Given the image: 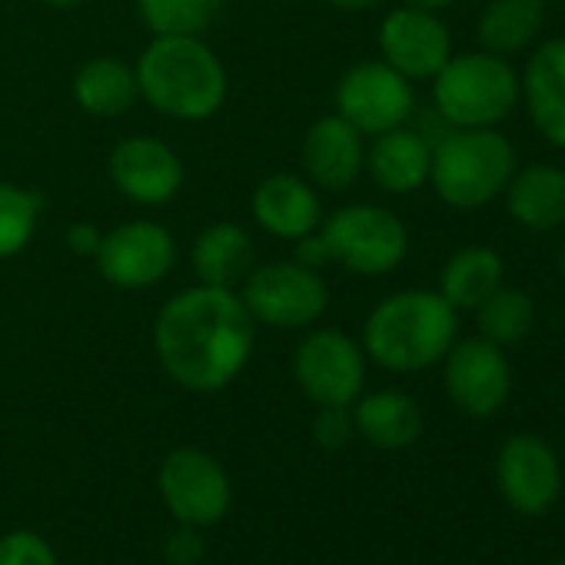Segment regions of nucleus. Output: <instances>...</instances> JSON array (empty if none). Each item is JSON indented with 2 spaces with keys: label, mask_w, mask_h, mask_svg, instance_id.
I'll return each mask as SVG.
<instances>
[{
  "label": "nucleus",
  "mask_w": 565,
  "mask_h": 565,
  "mask_svg": "<svg viewBox=\"0 0 565 565\" xmlns=\"http://www.w3.org/2000/svg\"><path fill=\"white\" fill-rule=\"evenodd\" d=\"M256 323L236 290L196 282L170 297L153 323L163 373L190 393L230 386L249 363Z\"/></svg>",
  "instance_id": "obj_1"
},
{
  "label": "nucleus",
  "mask_w": 565,
  "mask_h": 565,
  "mask_svg": "<svg viewBox=\"0 0 565 565\" xmlns=\"http://www.w3.org/2000/svg\"><path fill=\"white\" fill-rule=\"evenodd\" d=\"M459 340V313L439 290H399L380 300L363 323V353L390 373H423Z\"/></svg>",
  "instance_id": "obj_2"
},
{
  "label": "nucleus",
  "mask_w": 565,
  "mask_h": 565,
  "mask_svg": "<svg viewBox=\"0 0 565 565\" xmlns=\"http://www.w3.org/2000/svg\"><path fill=\"white\" fill-rule=\"evenodd\" d=\"M134 71L140 97L170 120H210L226 100V71L200 38H153Z\"/></svg>",
  "instance_id": "obj_3"
},
{
  "label": "nucleus",
  "mask_w": 565,
  "mask_h": 565,
  "mask_svg": "<svg viewBox=\"0 0 565 565\" xmlns=\"http://www.w3.org/2000/svg\"><path fill=\"white\" fill-rule=\"evenodd\" d=\"M515 167V147L499 127H452L433 147L429 186L452 210H482L502 196Z\"/></svg>",
  "instance_id": "obj_4"
},
{
  "label": "nucleus",
  "mask_w": 565,
  "mask_h": 565,
  "mask_svg": "<svg viewBox=\"0 0 565 565\" xmlns=\"http://www.w3.org/2000/svg\"><path fill=\"white\" fill-rule=\"evenodd\" d=\"M433 107L449 127H499L519 107V71L482 47L452 54L433 77Z\"/></svg>",
  "instance_id": "obj_5"
},
{
  "label": "nucleus",
  "mask_w": 565,
  "mask_h": 565,
  "mask_svg": "<svg viewBox=\"0 0 565 565\" xmlns=\"http://www.w3.org/2000/svg\"><path fill=\"white\" fill-rule=\"evenodd\" d=\"M320 239L330 263L347 266L356 276H386L399 269L409 253L406 223L376 203H350L320 223Z\"/></svg>",
  "instance_id": "obj_6"
},
{
  "label": "nucleus",
  "mask_w": 565,
  "mask_h": 565,
  "mask_svg": "<svg viewBox=\"0 0 565 565\" xmlns=\"http://www.w3.org/2000/svg\"><path fill=\"white\" fill-rule=\"evenodd\" d=\"M239 300L253 323L269 330H307L327 313L330 287L320 269H310L297 259H276L249 269Z\"/></svg>",
  "instance_id": "obj_7"
},
{
  "label": "nucleus",
  "mask_w": 565,
  "mask_h": 565,
  "mask_svg": "<svg viewBox=\"0 0 565 565\" xmlns=\"http://www.w3.org/2000/svg\"><path fill=\"white\" fill-rule=\"evenodd\" d=\"M294 376L303 396L320 406H353L366 386L363 343L343 330H313L294 353Z\"/></svg>",
  "instance_id": "obj_8"
},
{
  "label": "nucleus",
  "mask_w": 565,
  "mask_h": 565,
  "mask_svg": "<svg viewBox=\"0 0 565 565\" xmlns=\"http://www.w3.org/2000/svg\"><path fill=\"white\" fill-rule=\"evenodd\" d=\"M333 104L337 114L363 137H376L393 127H403L413 117L416 90L413 81L393 71L386 61H360L340 77Z\"/></svg>",
  "instance_id": "obj_9"
},
{
  "label": "nucleus",
  "mask_w": 565,
  "mask_h": 565,
  "mask_svg": "<svg viewBox=\"0 0 565 565\" xmlns=\"http://www.w3.org/2000/svg\"><path fill=\"white\" fill-rule=\"evenodd\" d=\"M157 486L170 515L180 525H193V529H206L220 522L233 499L226 469L196 446L173 449L160 466Z\"/></svg>",
  "instance_id": "obj_10"
},
{
  "label": "nucleus",
  "mask_w": 565,
  "mask_h": 565,
  "mask_svg": "<svg viewBox=\"0 0 565 565\" xmlns=\"http://www.w3.org/2000/svg\"><path fill=\"white\" fill-rule=\"evenodd\" d=\"M443 386L459 413L489 419L512 396V363L502 347L476 333L469 340H456L443 356Z\"/></svg>",
  "instance_id": "obj_11"
},
{
  "label": "nucleus",
  "mask_w": 565,
  "mask_h": 565,
  "mask_svg": "<svg viewBox=\"0 0 565 565\" xmlns=\"http://www.w3.org/2000/svg\"><path fill=\"white\" fill-rule=\"evenodd\" d=\"M94 259L110 287L147 290L167 279L177 266V239L163 223L130 220L104 233Z\"/></svg>",
  "instance_id": "obj_12"
},
{
  "label": "nucleus",
  "mask_w": 565,
  "mask_h": 565,
  "mask_svg": "<svg viewBox=\"0 0 565 565\" xmlns=\"http://www.w3.org/2000/svg\"><path fill=\"white\" fill-rule=\"evenodd\" d=\"M495 486L519 515H542L562 495V459L532 433L509 436L495 452Z\"/></svg>",
  "instance_id": "obj_13"
},
{
  "label": "nucleus",
  "mask_w": 565,
  "mask_h": 565,
  "mask_svg": "<svg viewBox=\"0 0 565 565\" xmlns=\"http://www.w3.org/2000/svg\"><path fill=\"white\" fill-rule=\"evenodd\" d=\"M380 61L399 71L406 81H433L452 57V34L439 11H423L413 4L393 8L376 31Z\"/></svg>",
  "instance_id": "obj_14"
},
{
  "label": "nucleus",
  "mask_w": 565,
  "mask_h": 565,
  "mask_svg": "<svg viewBox=\"0 0 565 565\" xmlns=\"http://www.w3.org/2000/svg\"><path fill=\"white\" fill-rule=\"evenodd\" d=\"M107 173H110L114 186L130 203H140V206L170 203L183 190V180H186V170H183V160L177 157V150L147 134L120 140L110 150Z\"/></svg>",
  "instance_id": "obj_15"
},
{
  "label": "nucleus",
  "mask_w": 565,
  "mask_h": 565,
  "mask_svg": "<svg viewBox=\"0 0 565 565\" xmlns=\"http://www.w3.org/2000/svg\"><path fill=\"white\" fill-rule=\"evenodd\" d=\"M519 104L532 130L555 150H565V38L532 47L519 74Z\"/></svg>",
  "instance_id": "obj_16"
},
{
  "label": "nucleus",
  "mask_w": 565,
  "mask_h": 565,
  "mask_svg": "<svg viewBox=\"0 0 565 565\" xmlns=\"http://www.w3.org/2000/svg\"><path fill=\"white\" fill-rule=\"evenodd\" d=\"M300 157L310 183L330 193L350 190L366 170L363 134L353 124H347L340 114H327L310 124Z\"/></svg>",
  "instance_id": "obj_17"
},
{
  "label": "nucleus",
  "mask_w": 565,
  "mask_h": 565,
  "mask_svg": "<svg viewBox=\"0 0 565 565\" xmlns=\"http://www.w3.org/2000/svg\"><path fill=\"white\" fill-rule=\"evenodd\" d=\"M253 220L276 239H303L323 223L320 190L297 173H269L253 190Z\"/></svg>",
  "instance_id": "obj_18"
},
{
  "label": "nucleus",
  "mask_w": 565,
  "mask_h": 565,
  "mask_svg": "<svg viewBox=\"0 0 565 565\" xmlns=\"http://www.w3.org/2000/svg\"><path fill=\"white\" fill-rule=\"evenodd\" d=\"M505 213L529 233H552L565 226V167L525 163L515 167L505 190Z\"/></svg>",
  "instance_id": "obj_19"
},
{
  "label": "nucleus",
  "mask_w": 565,
  "mask_h": 565,
  "mask_svg": "<svg viewBox=\"0 0 565 565\" xmlns=\"http://www.w3.org/2000/svg\"><path fill=\"white\" fill-rule=\"evenodd\" d=\"M433 143L413 127H393L376 134L366 150V170L383 193L406 196L429 183Z\"/></svg>",
  "instance_id": "obj_20"
},
{
  "label": "nucleus",
  "mask_w": 565,
  "mask_h": 565,
  "mask_svg": "<svg viewBox=\"0 0 565 565\" xmlns=\"http://www.w3.org/2000/svg\"><path fill=\"white\" fill-rule=\"evenodd\" d=\"M190 266L200 282L206 287H226L236 290L256 266V246L253 236L230 220H216L203 226L190 249Z\"/></svg>",
  "instance_id": "obj_21"
},
{
  "label": "nucleus",
  "mask_w": 565,
  "mask_h": 565,
  "mask_svg": "<svg viewBox=\"0 0 565 565\" xmlns=\"http://www.w3.org/2000/svg\"><path fill=\"white\" fill-rule=\"evenodd\" d=\"M353 429L373 449H409L423 436V409L409 393L376 390L353 403Z\"/></svg>",
  "instance_id": "obj_22"
},
{
  "label": "nucleus",
  "mask_w": 565,
  "mask_h": 565,
  "mask_svg": "<svg viewBox=\"0 0 565 565\" xmlns=\"http://www.w3.org/2000/svg\"><path fill=\"white\" fill-rule=\"evenodd\" d=\"M505 282V259L486 243H469L456 249L439 269V297L456 313H472L489 294H495Z\"/></svg>",
  "instance_id": "obj_23"
},
{
  "label": "nucleus",
  "mask_w": 565,
  "mask_h": 565,
  "mask_svg": "<svg viewBox=\"0 0 565 565\" xmlns=\"http://www.w3.org/2000/svg\"><path fill=\"white\" fill-rule=\"evenodd\" d=\"M545 0H489L476 21V41L482 51L515 57L535 47L545 31Z\"/></svg>",
  "instance_id": "obj_24"
},
{
  "label": "nucleus",
  "mask_w": 565,
  "mask_h": 565,
  "mask_svg": "<svg viewBox=\"0 0 565 565\" xmlns=\"http://www.w3.org/2000/svg\"><path fill=\"white\" fill-rule=\"evenodd\" d=\"M71 90H74L77 107L90 117H124L140 100L134 64H127L124 57H114V54L90 57L74 74Z\"/></svg>",
  "instance_id": "obj_25"
},
{
  "label": "nucleus",
  "mask_w": 565,
  "mask_h": 565,
  "mask_svg": "<svg viewBox=\"0 0 565 565\" xmlns=\"http://www.w3.org/2000/svg\"><path fill=\"white\" fill-rule=\"evenodd\" d=\"M472 313H476L479 337H486L502 350L522 343L535 327V300L522 287H509V282H502L495 294H489Z\"/></svg>",
  "instance_id": "obj_26"
},
{
  "label": "nucleus",
  "mask_w": 565,
  "mask_h": 565,
  "mask_svg": "<svg viewBox=\"0 0 565 565\" xmlns=\"http://www.w3.org/2000/svg\"><path fill=\"white\" fill-rule=\"evenodd\" d=\"M223 0H137V14L153 38H203Z\"/></svg>",
  "instance_id": "obj_27"
},
{
  "label": "nucleus",
  "mask_w": 565,
  "mask_h": 565,
  "mask_svg": "<svg viewBox=\"0 0 565 565\" xmlns=\"http://www.w3.org/2000/svg\"><path fill=\"white\" fill-rule=\"evenodd\" d=\"M41 220V196L18 186L0 183V259L24 253L38 233Z\"/></svg>",
  "instance_id": "obj_28"
},
{
  "label": "nucleus",
  "mask_w": 565,
  "mask_h": 565,
  "mask_svg": "<svg viewBox=\"0 0 565 565\" xmlns=\"http://www.w3.org/2000/svg\"><path fill=\"white\" fill-rule=\"evenodd\" d=\"M0 565H61V562L44 535L18 529L0 539Z\"/></svg>",
  "instance_id": "obj_29"
},
{
  "label": "nucleus",
  "mask_w": 565,
  "mask_h": 565,
  "mask_svg": "<svg viewBox=\"0 0 565 565\" xmlns=\"http://www.w3.org/2000/svg\"><path fill=\"white\" fill-rule=\"evenodd\" d=\"M353 416L347 413V406H320L317 419H313V439L323 449H340L350 443L353 436Z\"/></svg>",
  "instance_id": "obj_30"
},
{
  "label": "nucleus",
  "mask_w": 565,
  "mask_h": 565,
  "mask_svg": "<svg viewBox=\"0 0 565 565\" xmlns=\"http://www.w3.org/2000/svg\"><path fill=\"white\" fill-rule=\"evenodd\" d=\"M167 558H170V565H196L200 562V535L193 525H180V532L170 535Z\"/></svg>",
  "instance_id": "obj_31"
},
{
  "label": "nucleus",
  "mask_w": 565,
  "mask_h": 565,
  "mask_svg": "<svg viewBox=\"0 0 565 565\" xmlns=\"http://www.w3.org/2000/svg\"><path fill=\"white\" fill-rule=\"evenodd\" d=\"M100 239H104V233H100L94 223H74V226L67 230V246H71V253H77V256H94L97 246H100Z\"/></svg>",
  "instance_id": "obj_32"
},
{
  "label": "nucleus",
  "mask_w": 565,
  "mask_h": 565,
  "mask_svg": "<svg viewBox=\"0 0 565 565\" xmlns=\"http://www.w3.org/2000/svg\"><path fill=\"white\" fill-rule=\"evenodd\" d=\"M294 259L303 263V266H310V269H323V263H330V253H327V246L320 239V230L310 233V236H303V239H297Z\"/></svg>",
  "instance_id": "obj_33"
},
{
  "label": "nucleus",
  "mask_w": 565,
  "mask_h": 565,
  "mask_svg": "<svg viewBox=\"0 0 565 565\" xmlns=\"http://www.w3.org/2000/svg\"><path fill=\"white\" fill-rule=\"evenodd\" d=\"M323 4H330V8H337V11H347V14H363V11L380 8L383 0H323Z\"/></svg>",
  "instance_id": "obj_34"
},
{
  "label": "nucleus",
  "mask_w": 565,
  "mask_h": 565,
  "mask_svg": "<svg viewBox=\"0 0 565 565\" xmlns=\"http://www.w3.org/2000/svg\"><path fill=\"white\" fill-rule=\"evenodd\" d=\"M406 4L423 8V11H446L449 4H456V0H406Z\"/></svg>",
  "instance_id": "obj_35"
},
{
  "label": "nucleus",
  "mask_w": 565,
  "mask_h": 565,
  "mask_svg": "<svg viewBox=\"0 0 565 565\" xmlns=\"http://www.w3.org/2000/svg\"><path fill=\"white\" fill-rule=\"evenodd\" d=\"M44 4H51V8H57V11H74V8L84 4V0H44Z\"/></svg>",
  "instance_id": "obj_36"
},
{
  "label": "nucleus",
  "mask_w": 565,
  "mask_h": 565,
  "mask_svg": "<svg viewBox=\"0 0 565 565\" xmlns=\"http://www.w3.org/2000/svg\"><path fill=\"white\" fill-rule=\"evenodd\" d=\"M548 565H565V558H555V562H548Z\"/></svg>",
  "instance_id": "obj_37"
},
{
  "label": "nucleus",
  "mask_w": 565,
  "mask_h": 565,
  "mask_svg": "<svg viewBox=\"0 0 565 565\" xmlns=\"http://www.w3.org/2000/svg\"><path fill=\"white\" fill-rule=\"evenodd\" d=\"M545 4H565V0H545Z\"/></svg>",
  "instance_id": "obj_38"
},
{
  "label": "nucleus",
  "mask_w": 565,
  "mask_h": 565,
  "mask_svg": "<svg viewBox=\"0 0 565 565\" xmlns=\"http://www.w3.org/2000/svg\"><path fill=\"white\" fill-rule=\"evenodd\" d=\"M279 4H297V0H279Z\"/></svg>",
  "instance_id": "obj_39"
},
{
  "label": "nucleus",
  "mask_w": 565,
  "mask_h": 565,
  "mask_svg": "<svg viewBox=\"0 0 565 565\" xmlns=\"http://www.w3.org/2000/svg\"><path fill=\"white\" fill-rule=\"evenodd\" d=\"M562 462H565V452H562Z\"/></svg>",
  "instance_id": "obj_40"
}]
</instances>
